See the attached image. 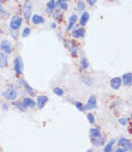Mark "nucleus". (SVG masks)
Instances as JSON below:
<instances>
[{
  "label": "nucleus",
  "instance_id": "412c9836",
  "mask_svg": "<svg viewBox=\"0 0 132 152\" xmlns=\"http://www.w3.org/2000/svg\"><path fill=\"white\" fill-rule=\"evenodd\" d=\"M100 135H101L100 128H91V129L89 130V137H90V139L97 138V137H100Z\"/></svg>",
  "mask_w": 132,
  "mask_h": 152
},
{
  "label": "nucleus",
  "instance_id": "9b49d317",
  "mask_svg": "<svg viewBox=\"0 0 132 152\" xmlns=\"http://www.w3.org/2000/svg\"><path fill=\"white\" fill-rule=\"evenodd\" d=\"M19 84H21V85H23V87L25 89V92L27 94H29V95H35L36 94V91L31 87V86H30L27 82H25V80H23V79H21V80H19Z\"/></svg>",
  "mask_w": 132,
  "mask_h": 152
},
{
  "label": "nucleus",
  "instance_id": "bb28decb",
  "mask_svg": "<svg viewBox=\"0 0 132 152\" xmlns=\"http://www.w3.org/2000/svg\"><path fill=\"white\" fill-rule=\"evenodd\" d=\"M82 80H83V83L85 84V85H88V86H91V85H93V79H91V78H88L87 76H82Z\"/></svg>",
  "mask_w": 132,
  "mask_h": 152
},
{
  "label": "nucleus",
  "instance_id": "e433bc0d",
  "mask_svg": "<svg viewBox=\"0 0 132 152\" xmlns=\"http://www.w3.org/2000/svg\"><path fill=\"white\" fill-rule=\"evenodd\" d=\"M0 13H4V15H6L5 12H4V7H3V4L0 3Z\"/></svg>",
  "mask_w": 132,
  "mask_h": 152
},
{
  "label": "nucleus",
  "instance_id": "a878e982",
  "mask_svg": "<svg viewBox=\"0 0 132 152\" xmlns=\"http://www.w3.org/2000/svg\"><path fill=\"white\" fill-rule=\"evenodd\" d=\"M53 92L57 95V96H59V97H61V96H64V90L61 89V87H59V86H55L54 89H53Z\"/></svg>",
  "mask_w": 132,
  "mask_h": 152
},
{
  "label": "nucleus",
  "instance_id": "4c0bfd02",
  "mask_svg": "<svg viewBox=\"0 0 132 152\" xmlns=\"http://www.w3.org/2000/svg\"><path fill=\"white\" fill-rule=\"evenodd\" d=\"M3 109H4V110H7V109H8V104H7V103H4V104H3Z\"/></svg>",
  "mask_w": 132,
  "mask_h": 152
},
{
  "label": "nucleus",
  "instance_id": "2f4dec72",
  "mask_svg": "<svg viewBox=\"0 0 132 152\" xmlns=\"http://www.w3.org/2000/svg\"><path fill=\"white\" fill-rule=\"evenodd\" d=\"M119 124H120L121 126H126V125L129 124V120H127L126 117H120V119H119Z\"/></svg>",
  "mask_w": 132,
  "mask_h": 152
},
{
  "label": "nucleus",
  "instance_id": "aec40b11",
  "mask_svg": "<svg viewBox=\"0 0 132 152\" xmlns=\"http://www.w3.org/2000/svg\"><path fill=\"white\" fill-rule=\"evenodd\" d=\"M89 18H90V15H89L88 12H83L82 16H80V18H79V24L82 25V26H84V25L88 23Z\"/></svg>",
  "mask_w": 132,
  "mask_h": 152
},
{
  "label": "nucleus",
  "instance_id": "a18cd8bd",
  "mask_svg": "<svg viewBox=\"0 0 132 152\" xmlns=\"http://www.w3.org/2000/svg\"><path fill=\"white\" fill-rule=\"evenodd\" d=\"M0 34H1V29H0Z\"/></svg>",
  "mask_w": 132,
  "mask_h": 152
},
{
  "label": "nucleus",
  "instance_id": "49530a36",
  "mask_svg": "<svg viewBox=\"0 0 132 152\" xmlns=\"http://www.w3.org/2000/svg\"><path fill=\"white\" fill-rule=\"evenodd\" d=\"M109 1H114V0H109Z\"/></svg>",
  "mask_w": 132,
  "mask_h": 152
},
{
  "label": "nucleus",
  "instance_id": "c03bdc74",
  "mask_svg": "<svg viewBox=\"0 0 132 152\" xmlns=\"http://www.w3.org/2000/svg\"><path fill=\"white\" fill-rule=\"evenodd\" d=\"M130 119H131V120H132V114H131V116H130Z\"/></svg>",
  "mask_w": 132,
  "mask_h": 152
},
{
  "label": "nucleus",
  "instance_id": "f8f14e48",
  "mask_svg": "<svg viewBox=\"0 0 132 152\" xmlns=\"http://www.w3.org/2000/svg\"><path fill=\"white\" fill-rule=\"evenodd\" d=\"M121 82L125 86H131L132 85V73L129 72V73H125L121 78Z\"/></svg>",
  "mask_w": 132,
  "mask_h": 152
},
{
  "label": "nucleus",
  "instance_id": "4be33fe9",
  "mask_svg": "<svg viewBox=\"0 0 132 152\" xmlns=\"http://www.w3.org/2000/svg\"><path fill=\"white\" fill-rule=\"evenodd\" d=\"M55 8H59V10H61V11H66V10L68 8V5L67 3L65 1H55Z\"/></svg>",
  "mask_w": 132,
  "mask_h": 152
},
{
  "label": "nucleus",
  "instance_id": "c756f323",
  "mask_svg": "<svg viewBox=\"0 0 132 152\" xmlns=\"http://www.w3.org/2000/svg\"><path fill=\"white\" fill-rule=\"evenodd\" d=\"M30 35V28H24V30H23V31H22V37L23 38H27L28 36Z\"/></svg>",
  "mask_w": 132,
  "mask_h": 152
},
{
  "label": "nucleus",
  "instance_id": "4468645a",
  "mask_svg": "<svg viewBox=\"0 0 132 152\" xmlns=\"http://www.w3.org/2000/svg\"><path fill=\"white\" fill-rule=\"evenodd\" d=\"M22 103L27 108H34V107H36V102H35L33 98H30V97H24L23 101H22Z\"/></svg>",
  "mask_w": 132,
  "mask_h": 152
},
{
  "label": "nucleus",
  "instance_id": "1a4fd4ad",
  "mask_svg": "<svg viewBox=\"0 0 132 152\" xmlns=\"http://www.w3.org/2000/svg\"><path fill=\"white\" fill-rule=\"evenodd\" d=\"M47 102H48V96H46V95H40V96H37L36 107H37L38 109H42V108L46 105Z\"/></svg>",
  "mask_w": 132,
  "mask_h": 152
},
{
  "label": "nucleus",
  "instance_id": "6e6552de",
  "mask_svg": "<svg viewBox=\"0 0 132 152\" xmlns=\"http://www.w3.org/2000/svg\"><path fill=\"white\" fill-rule=\"evenodd\" d=\"M118 145H119L120 147H123L124 150L129 151V150H130V146H131V141H130L127 138L121 137V138H119V140H118Z\"/></svg>",
  "mask_w": 132,
  "mask_h": 152
},
{
  "label": "nucleus",
  "instance_id": "2eb2a0df",
  "mask_svg": "<svg viewBox=\"0 0 132 152\" xmlns=\"http://www.w3.org/2000/svg\"><path fill=\"white\" fill-rule=\"evenodd\" d=\"M7 64H8L7 54H5L4 52H0V68H5Z\"/></svg>",
  "mask_w": 132,
  "mask_h": 152
},
{
  "label": "nucleus",
  "instance_id": "6ab92c4d",
  "mask_svg": "<svg viewBox=\"0 0 132 152\" xmlns=\"http://www.w3.org/2000/svg\"><path fill=\"white\" fill-rule=\"evenodd\" d=\"M67 47H68V50L71 52V54H72L73 56H76L77 55V53H78V47L72 42V41H70V42H67Z\"/></svg>",
  "mask_w": 132,
  "mask_h": 152
},
{
  "label": "nucleus",
  "instance_id": "a19ab883",
  "mask_svg": "<svg viewBox=\"0 0 132 152\" xmlns=\"http://www.w3.org/2000/svg\"><path fill=\"white\" fill-rule=\"evenodd\" d=\"M129 151H131V152H132V143H131V146H130V150H129Z\"/></svg>",
  "mask_w": 132,
  "mask_h": 152
},
{
  "label": "nucleus",
  "instance_id": "ddd939ff",
  "mask_svg": "<svg viewBox=\"0 0 132 152\" xmlns=\"http://www.w3.org/2000/svg\"><path fill=\"white\" fill-rule=\"evenodd\" d=\"M55 11V0H49L46 5V13L52 15Z\"/></svg>",
  "mask_w": 132,
  "mask_h": 152
},
{
  "label": "nucleus",
  "instance_id": "0eeeda50",
  "mask_svg": "<svg viewBox=\"0 0 132 152\" xmlns=\"http://www.w3.org/2000/svg\"><path fill=\"white\" fill-rule=\"evenodd\" d=\"M96 107H97V101H96V97H95V96H90V98L88 99V103L84 105V109L93 110V109H96Z\"/></svg>",
  "mask_w": 132,
  "mask_h": 152
},
{
  "label": "nucleus",
  "instance_id": "cd10ccee",
  "mask_svg": "<svg viewBox=\"0 0 132 152\" xmlns=\"http://www.w3.org/2000/svg\"><path fill=\"white\" fill-rule=\"evenodd\" d=\"M15 107H16L18 110H21V111H25V110L28 109L22 102H16V103H15Z\"/></svg>",
  "mask_w": 132,
  "mask_h": 152
},
{
  "label": "nucleus",
  "instance_id": "37998d69",
  "mask_svg": "<svg viewBox=\"0 0 132 152\" xmlns=\"http://www.w3.org/2000/svg\"><path fill=\"white\" fill-rule=\"evenodd\" d=\"M87 152H93V150H91V149H89V150H88Z\"/></svg>",
  "mask_w": 132,
  "mask_h": 152
},
{
  "label": "nucleus",
  "instance_id": "f03ea898",
  "mask_svg": "<svg viewBox=\"0 0 132 152\" xmlns=\"http://www.w3.org/2000/svg\"><path fill=\"white\" fill-rule=\"evenodd\" d=\"M17 96H18V91L15 87V85H10L8 89L3 92V97L6 101H15L17 98Z\"/></svg>",
  "mask_w": 132,
  "mask_h": 152
},
{
  "label": "nucleus",
  "instance_id": "f704fd0d",
  "mask_svg": "<svg viewBox=\"0 0 132 152\" xmlns=\"http://www.w3.org/2000/svg\"><path fill=\"white\" fill-rule=\"evenodd\" d=\"M11 36H12L13 38H17V36H18V34H17V31H11Z\"/></svg>",
  "mask_w": 132,
  "mask_h": 152
},
{
  "label": "nucleus",
  "instance_id": "c85d7f7f",
  "mask_svg": "<svg viewBox=\"0 0 132 152\" xmlns=\"http://www.w3.org/2000/svg\"><path fill=\"white\" fill-rule=\"evenodd\" d=\"M77 10H78V11H80V12H84V10H85V4H84V1H78V4H77Z\"/></svg>",
  "mask_w": 132,
  "mask_h": 152
},
{
  "label": "nucleus",
  "instance_id": "58836bf2",
  "mask_svg": "<svg viewBox=\"0 0 132 152\" xmlns=\"http://www.w3.org/2000/svg\"><path fill=\"white\" fill-rule=\"evenodd\" d=\"M50 26H52L53 29H55L57 28V23H52V24H50Z\"/></svg>",
  "mask_w": 132,
  "mask_h": 152
},
{
  "label": "nucleus",
  "instance_id": "f3484780",
  "mask_svg": "<svg viewBox=\"0 0 132 152\" xmlns=\"http://www.w3.org/2000/svg\"><path fill=\"white\" fill-rule=\"evenodd\" d=\"M91 144H93L94 146H102L105 144V138L102 135H100L97 138H93L91 139Z\"/></svg>",
  "mask_w": 132,
  "mask_h": 152
},
{
  "label": "nucleus",
  "instance_id": "7c9ffc66",
  "mask_svg": "<svg viewBox=\"0 0 132 152\" xmlns=\"http://www.w3.org/2000/svg\"><path fill=\"white\" fill-rule=\"evenodd\" d=\"M87 119H88V121H89L91 125L95 124V116H94L93 114H88V115H87Z\"/></svg>",
  "mask_w": 132,
  "mask_h": 152
},
{
  "label": "nucleus",
  "instance_id": "5701e85b",
  "mask_svg": "<svg viewBox=\"0 0 132 152\" xmlns=\"http://www.w3.org/2000/svg\"><path fill=\"white\" fill-rule=\"evenodd\" d=\"M114 144H115V140L112 139L108 144H106V146H105V149H103V152H112V151H113Z\"/></svg>",
  "mask_w": 132,
  "mask_h": 152
},
{
  "label": "nucleus",
  "instance_id": "dca6fc26",
  "mask_svg": "<svg viewBox=\"0 0 132 152\" xmlns=\"http://www.w3.org/2000/svg\"><path fill=\"white\" fill-rule=\"evenodd\" d=\"M77 21H78V18H77V16L76 15H72L70 17V19H68V24H67V31H70V30H72L73 29V26H75V24L77 23Z\"/></svg>",
  "mask_w": 132,
  "mask_h": 152
},
{
  "label": "nucleus",
  "instance_id": "7ed1b4c3",
  "mask_svg": "<svg viewBox=\"0 0 132 152\" xmlns=\"http://www.w3.org/2000/svg\"><path fill=\"white\" fill-rule=\"evenodd\" d=\"M23 24V18L21 16H13L10 21V31H18Z\"/></svg>",
  "mask_w": 132,
  "mask_h": 152
},
{
  "label": "nucleus",
  "instance_id": "79ce46f5",
  "mask_svg": "<svg viewBox=\"0 0 132 152\" xmlns=\"http://www.w3.org/2000/svg\"><path fill=\"white\" fill-rule=\"evenodd\" d=\"M59 1H65V3H67L68 0H59Z\"/></svg>",
  "mask_w": 132,
  "mask_h": 152
},
{
  "label": "nucleus",
  "instance_id": "473e14b6",
  "mask_svg": "<svg viewBox=\"0 0 132 152\" xmlns=\"http://www.w3.org/2000/svg\"><path fill=\"white\" fill-rule=\"evenodd\" d=\"M75 105H76V108H77L78 110H80V111H84V110H85V109H84V105L80 103V102H76Z\"/></svg>",
  "mask_w": 132,
  "mask_h": 152
},
{
  "label": "nucleus",
  "instance_id": "72a5a7b5",
  "mask_svg": "<svg viewBox=\"0 0 132 152\" xmlns=\"http://www.w3.org/2000/svg\"><path fill=\"white\" fill-rule=\"evenodd\" d=\"M87 1H88V5L93 6V5H95V4L97 3V0H87Z\"/></svg>",
  "mask_w": 132,
  "mask_h": 152
},
{
  "label": "nucleus",
  "instance_id": "393cba45",
  "mask_svg": "<svg viewBox=\"0 0 132 152\" xmlns=\"http://www.w3.org/2000/svg\"><path fill=\"white\" fill-rule=\"evenodd\" d=\"M89 67V61L87 58H82L80 59V68L82 69H87Z\"/></svg>",
  "mask_w": 132,
  "mask_h": 152
},
{
  "label": "nucleus",
  "instance_id": "c9c22d12",
  "mask_svg": "<svg viewBox=\"0 0 132 152\" xmlns=\"http://www.w3.org/2000/svg\"><path fill=\"white\" fill-rule=\"evenodd\" d=\"M115 152H127V151H126V150H124L123 147H119V149H117V150H115Z\"/></svg>",
  "mask_w": 132,
  "mask_h": 152
},
{
  "label": "nucleus",
  "instance_id": "b1692460",
  "mask_svg": "<svg viewBox=\"0 0 132 152\" xmlns=\"http://www.w3.org/2000/svg\"><path fill=\"white\" fill-rule=\"evenodd\" d=\"M52 16H53V18L55 19L57 22H61L63 21V15L59 13V10H55V11L52 13Z\"/></svg>",
  "mask_w": 132,
  "mask_h": 152
},
{
  "label": "nucleus",
  "instance_id": "20e7f679",
  "mask_svg": "<svg viewBox=\"0 0 132 152\" xmlns=\"http://www.w3.org/2000/svg\"><path fill=\"white\" fill-rule=\"evenodd\" d=\"M13 69L17 76H21L23 73V60L21 56H16L13 60Z\"/></svg>",
  "mask_w": 132,
  "mask_h": 152
},
{
  "label": "nucleus",
  "instance_id": "f257e3e1",
  "mask_svg": "<svg viewBox=\"0 0 132 152\" xmlns=\"http://www.w3.org/2000/svg\"><path fill=\"white\" fill-rule=\"evenodd\" d=\"M23 16L27 22H30L33 17V3L30 0H25L23 4Z\"/></svg>",
  "mask_w": 132,
  "mask_h": 152
},
{
  "label": "nucleus",
  "instance_id": "ea45409f",
  "mask_svg": "<svg viewBox=\"0 0 132 152\" xmlns=\"http://www.w3.org/2000/svg\"><path fill=\"white\" fill-rule=\"evenodd\" d=\"M4 1H8V0H0V3H1V4H3Z\"/></svg>",
  "mask_w": 132,
  "mask_h": 152
},
{
  "label": "nucleus",
  "instance_id": "9d476101",
  "mask_svg": "<svg viewBox=\"0 0 132 152\" xmlns=\"http://www.w3.org/2000/svg\"><path fill=\"white\" fill-rule=\"evenodd\" d=\"M121 85H123L121 78L115 77V78H112V79H110V87L113 89V90H119Z\"/></svg>",
  "mask_w": 132,
  "mask_h": 152
},
{
  "label": "nucleus",
  "instance_id": "a211bd4d",
  "mask_svg": "<svg viewBox=\"0 0 132 152\" xmlns=\"http://www.w3.org/2000/svg\"><path fill=\"white\" fill-rule=\"evenodd\" d=\"M31 23L33 24H35V25H37V24H43L45 23V19H43V17L42 16H40V15H34L33 17H31Z\"/></svg>",
  "mask_w": 132,
  "mask_h": 152
},
{
  "label": "nucleus",
  "instance_id": "423d86ee",
  "mask_svg": "<svg viewBox=\"0 0 132 152\" xmlns=\"http://www.w3.org/2000/svg\"><path fill=\"white\" fill-rule=\"evenodd\" d=\"M85 36V30H84V28H75V29H72V37L73 38H83Z\"/></svg>",
  "mask_w": 132,
  "mask_h": 152
},
{
  "label": "nucleus",
  "instance_id": "39448f33",
  "mask_svg": "<svg viewBox=\"0 0 132 152\" xmlns=\"http://www.w3.org/2000/svg\"><path fill=\"white\" fill-rule=\"evenodd\" d=\"M0 49H1V52H4L5 54H11L13 52L12 46L7 40H3V41L0 42Z\"/></svg>",
  "mask_w": 132,
  "mask_h": 152
}]
</instances>
